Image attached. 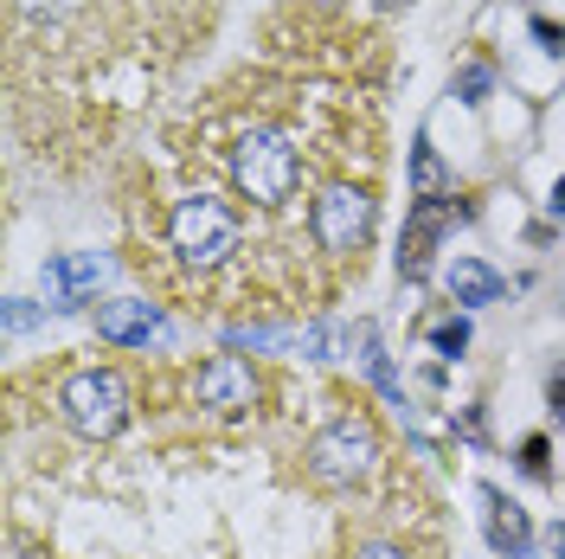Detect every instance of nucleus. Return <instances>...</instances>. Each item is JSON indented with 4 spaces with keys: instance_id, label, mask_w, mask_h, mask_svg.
Masks as SVG:
<instances>
[{
    "instance_id": "15",
    "label": "nucleus",
    "mask_w": 565,
    "mask_h": 559,
    "mask_svg": "<svg viewBox=\"0 0 565 559\" xmlns=\"http://www.w3.org/2000/svg\"><path fill=\"white\" fill-rule=\"evenodd\" d=\"M521 470H527V476H546V437H527V444H521Z\"/></svg>"
},
{
    "instance_id": "19",
    "label": "nucleus",
    "mask_w": 565,
    "mask_h": 559,
    "mask_svg": "<svg viewBox=\"0 0 565 559\" xmlns=\"http://www.w3.org/2000/svg\"><path fill=\"white\" fill-rule=\"evenodd\" d=\"M553 412H559V424H565V380H553Z\"/></svg>"
},
{
    "instance_id": "7",
    "label": "nucleus",
    "mask_w": 565,
    "mask_h": 559,
    "mask_svg": "<svg viewBox=\"0 0 565 559\" xmlns=\"http://www.w3.org/2000/svg\"><path fill=\"white\" fill-rule=\"evenodd\" d=\"M457 219V200H418L412 212V225H405V239H398V277H424V257L437 245V232Z\"/></svg>"
},
{
    "instance_id": "18",
    "label": "nucleus",
    "mask_w": 565,
    "mask_h": 559,
    "mask_svg": "<svg viewBox=\"0 0 565 559\" xmlns=\"http://www.w3.org/2000/svg\"><path fill=\"white\" fill-rule=\"evenodd\" d=\"M58 0H20V13H52Z\"/></svg>"
},
{
    "instance_id": "1",
    "label": "nucleus",
    "mask_w": 565,
    "mask_h": 559,
    "mask_svg": "<svg viewBox=\"0 0 565 559\" xmlns=\"http://www.w3.org/2000/svg\"><path fill=\"white\" fill-rule=\"evenodd\" d=\"M58 412H65V424L77 437L104 444V437H116L129 424V380L109 373V367H84V373H71L58 386Z\"/></svg>"
},
{
    "instance_id": "21",
    "label": "nucleus",
    "mask_w": 565,
    "mask_h": 559,
    "mask_svg": "<svg viewBox=\"0 0 565 559\" xmlns=\"http://www.w3.org/2000/svg\"><path fill=\"white\" fill-rule=\"evenodd\" d=\"M553 212H565V180H559V187H553Z\"/></svg>"
},
{
    "instance_id": "13",
    "label": "nucleus",
    "mask_w": 565,
    "mask_h": 559,
    "mask_svg": "<svg viewBox=\"0 0 565 559\" xmlns=\"http://www.w3.org/2000/svg\"><path fill=\"white\" fill-rule=\"evenodd\" d=\"M430 341H437V354H462V348H469V321H462V315L437 321V328H430Z\"/></svg>"
},
{
    "instance_id": "16",
    "label": "nucleus",
    "mask_w": 565,
    "mask_h": 559,
    "mask_svg": "<svg viewBox=\"0 0 565 559\" xmlns=\"http://www.w3.org/2000/svg\"><path fill=\"white\" fill-rule=\"evenodd\" d=\"M533 39H540V45H546V52H565V33H553V27H546V20H533Z\"/></svg>"
},
{
    "instance_id": "14",
    "label": "nucleus",
    "mask_w": 565,
    "mask_h": 559,
    "mask_svg": "<svg viewBox=\"0 0 565 559\" xmlns=\"http://www.w3.org/2000/svg\"><path fill=\"white\" fill-rule=\"evenodd\" d=\"M457 91H462V104H482V97H489V65H469L457 77Z\"/></svg>"
},
{
    "instance_id": "10",
    "label": "nucleus",
    "mask_w": 565,
    "mask_h": 559,
    "mask_svg": "<svg viewBox=\"0 0 565 559\" xmlns=\"http://www.w3.org/2000/svg\"><path fill=\"white\" fill-rule=\"evenodd\" d=\"M161 328V309L154 303H136V296H122V303H104L97 309V335L104 341H116V348H136V341H148Z\"/></svg>"
},
{
    "instance_id": "2",
    "label": "nucleus",
    "mask_w": 565,
    "mask_h": 559,
    "mask_svg": "<svg viewBox=\"0 0 565 559\" xmlns=\"http://www.w3.org/2000/svg\"><path fill=\"white\" fill-rule=\"evenodd\" d=\"M296 175H302V161H296V148H289L282 129H250L232 148V180H238V193L257 200V207H282L296 193Z\"/></svg>"
},
{
    "instance_id": "6",
    "label": "nucleus",
    "mask_w": 565,
    "mask_h": 559,
    "mask_svg": "<svg viewBox=\"0 0 565 559\" xmlns=\"http://www.w3.org/2000/svg\"><path fill=\"white\" fill-rule=\"evenodd\" d=\"M250 399H257V373H250L238 354H218L200 367V405L212 412H245Z\"/></svg>"
},
{
    "instance_id": "5",
    "label": "nucleus",
    "mask_w": 565,
    "mask_h": 559,
    "mask_svg": "<svg viewBox=\"0 0 565 559\" xmlns=\"http://www.w3.org/2000/svg\"><path fill=\"white\" fill-rule=\"evenodd\" d=\"M309 225H316L321 251H360L366 245V232H373V193H366V187H348V180H334V187H321Z\"/></svg>"
},
{
    "instance_id": "12",
    "label": "nucleus",
    "mask_w": 565,
    "mask_h": 559,
    "mask_svg": "<svg viewBox=\"0 0 565 559\" xmlns=\"http://www.w3.org/2000/svg\"><path fill=\"white\" fill-rule=\"evenodd\" d=\"M444 187H450V180H444V161H437V148L418 136V148H412V193H418V200H444Z\"/></svg>"
},
{
    "instance_id": "17",
    "label": "nucleus",
    "mask_w": 565,
    "mask_h": 559,
    "mask_svg": "<svg viewBox=\"0 0 565 559\" xmlns=\"http://www.w3.org/2000/svg\"><path fill=\"white\" fill-rule=\"evenodd\" d=\"M360 559H405V547H386V540H380V547H366Z\"/></svg>"
},
{
    "instance_id": "20",
    "label": "nucleus",
    "mask_w": 565,
    "mask_h": 559,
    "mask_svg": "<svg viewBox=\"0 0 565 559\" xmlns=\"http://www.w3.org/2000/svg\"><path fill=\"white\" fill-rule=\"evenodd\" d=\"M553 553H559V559H565V527H553Z\"/></svg>"
},
{
    "instance_id": "22",
    "label": "nucleus",
    "mask_w": 565,
    "mask_h": 559,
    "mask_svg": "<svg viewBox=\"0 0 565 559\" xmlns=\"http://www.w3.org/2000/svg\"><path fill=\"white\" fill-rule=\"evenodd\" d=\"M386 7H398V0H386Z\"/></svg>"
},
{
    "instance_id": "3",
    "label": "nucleus",
    "mask_w": 565,
    "mask_h": 559,
    "mask_svg": "<svg viewBox=\"0 0 565 559\" xmlns=\"http://www.w3.org/2000/svg\"><path fill=\"white\" fill-rule=\"evenodd\" d=\"M168 239H174V251L193 264V271H212V264H225V257L238 251V219H232L225 200L193 193V200H180V207H174Z\"/></svg>"
},
{
    "instance_id": "8",
    "label": "nucleus",
    "mask_w": 565,
    "mask_h": 559,
    "mask_svg": "<svg viewBox=\"0 0 565 559\" xmlns=\"http://www.w3.org/2000/svg\"><path fill=\"white\" fill-rule=\"evenodd\" d=\"M482 534H489V547L501 559H527V547H533L527 515H521L501 489H482Z\"/></svg>"
},
{
    "instance_id": "11",
    "label": "nucleus",
    "mask_w": 565,
    "mask_h": 559,
    "mask_svg": "<svg viewBox=\"0 0 565 559\" xmlns=\"http://www.w3.org/2000/svg\"><path fill=\"white\" fill-rule=\"evenodd\" d=\"M501 289H508V283L494 277L489 264H476V257H457V264H450V296H457V303H494Z\"/></svg>"
},
{
    "instance_id": "9",
    "label": "nucleus",
    "mask_w": 565,
    "mask_h": 559,
    "mask_svg": "<svg viewBox=\"0 0 565 559\" xmlns=\"http://www.w3.org/2000/svg\"><path fill=\"white\" fill-rule=\"evenodd\" d=\"M97 277H104V257L97 251H77V257H52L45 264V296L58 303V309H77L90 289H97Z\"/></svg>"
},
{
    "instance_id": "4",
    "label": "nucleus",
    "mask_w": 565,
    "mask_h": 559,
    "mask_svg": "<svg viewBox=\"0 0 565 559\" xmlns=\"http://www.w3.org/2000/svg\"><path fill=\"white\" fill-rule=\"evenodd\" d=\"M373 456H380V431L366 419H334L328 431H316V444H309V470H316V483L328 489H353L366 470H373Z\"/></svg>"
}]
</instances>
